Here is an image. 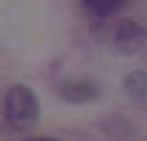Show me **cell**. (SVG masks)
Masks as SVG:
<instances>
[{"mask_svg":"<svg viewBox=\"0 0 147 141\" xmlns=\"http://www.w3.org/2000/svg\"><path fill=\"white\" fill-rule=\"evenodd\" d=\"M114 44H117L119 53H136V50H142L147 44V31L139 22L125 19V22L117 25V31H114Z\"/></svg>","mask_w":147,"mask_h":141,"instance_id":"7a4b0ae2","label":"cell"},{"mask_svg":"<svg viewBox=\"0 0 147 141\" xmlns=\"http://www.w3.org/2000/svg\"><path fill=\"white\" fill-rule=\"evenodd\" d=\"M83 6L97 17H108V14H117L125 6V0H83Z\"/></svg>","mask_w":147,"mask_h":141,"instance_id":"5b68a950","label":"cell"},{"mask_svg":"<svg viewBox=\"0 0 147 141\" xmlns=\"http://www.w3.org/2000/svg\"><path fill=\"white\" fill-rule=\"evenodd\" d=\"M125 94L133 105L147 108V72L144 69H136L125 78Z\"/></svg>","mask_w":147,"mask_h":141,"instance_id":"277c9868","label":"cell"},{"mask_svg":"<svg viewBox=\"0 0 147 141\" xmlns=\"http://www.w3.org/2000/svg\"><path fill=\"white\" fill-rule=\"evenodd\" d=\"M3 114H6V122L14 127V130H28L36 124L39 119V100L33 94V89L28 86H8L6 100H3Z\"/></svg>","mask_w":147,"mask_h":141,"instance_id":"6da1fadb","label":"cell"},{"mask_svg":"<svg viewBox=\"0 0 147 141\" xmlns=\"http://www.w3.org/2000/svg\"><path fill=\"white\" fill-rule=\"evenodd\" d=\"M58 94L67 102H92V100H97L100 89L89 80H67L58 86Z\"/></svg>","mask_w":147,"mask_h":141,"instance_id":"3957f363","label":"cell"},{"mask_svg":"<svg viewBox=\"0 0 147 141\" xmlns=\"http://www.w3.org/2000/svg\"><path fill=\"white\" fill-rule=\"evenodd\" d=\"M25 141H58V138H25Z\"/></svg>","mask_w":147,"mask_h":141,"instance_id":"8992f818","label":"cell"}]
</instances>
